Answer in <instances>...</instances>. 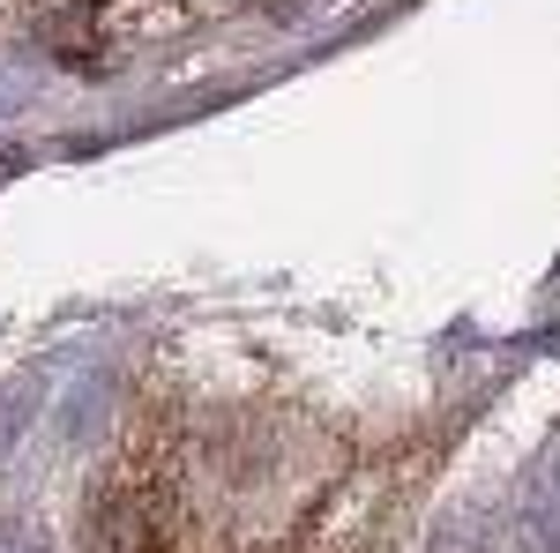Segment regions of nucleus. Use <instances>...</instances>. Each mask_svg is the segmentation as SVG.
Segmentation results:
<instances>
[{
  "mask_svg": "<svg viewBox=\"0 0 560 553\" xmlns=\"http://www.w3.org/2000/svg\"><path fill=\"white\" fill-rule=\"evenodd\" d=\"M0 553H45L38 539H23V531H0Z\"/></svg>",
  "mask_w": 560,
  "mask_h": 553,
  "instance_id": "f257e3e1",
  "label": "nucleus"
}]
</instances>
